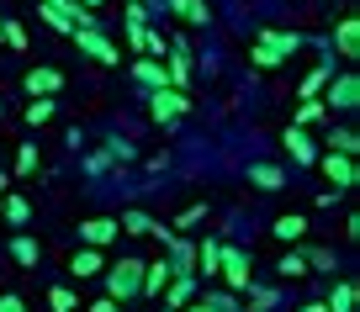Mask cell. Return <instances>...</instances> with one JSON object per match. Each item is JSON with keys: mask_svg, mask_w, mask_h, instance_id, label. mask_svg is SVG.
<instances>
[{"mask_svg": "<svg viewBox=\"0 0 360 312\" xmlns=\"http://www.w3.org/2000/svg\"><path fill=\"white\" fill-rule=\"evenodd\" d=\"M154 112H159V117H180V112H186V96H175V90H159V96H154Z\"/></svg>", "mask_w": 360, "mask_h": 312, "instance_id": "cell-6", "label": "cell"}, {"mask_svg": "<svg viewBox=\"0 0 360 312\" xmlns=\"http://www.w3.org/2000/svg\"><path fill=\"white\" fill-rule=\"evenodd\" d=\"M6 186H11V180H6V175H0V190H6Z\"/></svg>", "mask_w": 360, "mask_h": 312, "instance_id": "cell-23", "label": "cell"}, {"mask_svg": "<svg viewBox=\"0 0 360 312\" xmlns=\"http://www.w3.org/2000/svg\"><path fill=\"white\" fill-rule=\"evenodd\" d=\"M217 254H223V249H217V244H202V270H207V275H212V270H217Z\"/></svg>", "mask_w": 360, "mask_h": 312, "instance_id": "cell-17", "label": "cell"}, {"mask_svg": "<svg viewBox=\"0 0 360 312\" xmlns=\"http://www.w3.org/2000/svg\"><path fill=\"white\" fill-rule=\"evenodd\" d=\"M16 259H22V265H32V259H37V244H32V238H16Z\"/></svg>", "mask_w": 360, "mask_h": 312, "instance_id": "cell-15", "label": "cell"}, {"mask_svg": "<svg viewBox=\"0 0 360 312\" xmlns=\"http://www.w3.org/2000/svg\"><path fill=\"white\" fill-rule=\"evenodd\" d=\"M217 265H223V275L233 280V286H249V259L238 254V249H223V254H217Z\"/></svg>", "mask_w": 360, "mask_h": 312, "instance_id": "cell-2", "label": "cell"}, {"mask_svg": "<svg viewBox=\"0 0 360 312\" xmlns=\"http://www.w3.org/2000/svg\"><path fill=\"white\" fill-rule=\"evenodd\" d=\"M6 217H11V223H27V201L11 196V201H6Z\"/></svg>", "mask_w": 360, "mask_h": 312, "instance_id": "cell-14", "label": "cell"}, {"mask_svg": "<svg viewBox=\"0 0 360 312\" xmlns=\"http://www.w3.org/2000/svg\"><path fill=\"white\" fill-rule=\"evenodd\" d=\"M0 312H27V307H22L16 297H0Z\"/></svg>", "mask_w": 360, "mask_h": 312, "instance_id": "cell-20", "label": "cell"}, {"mask_svg": "<svg viewBox=\"0 0 360 312\" xmlns=\"http://www.w3.org/2000/svg\"><path fill=\"white\" fill-rule=\"evenodd\" d=\"M328 307H334V312H349V307H355V291H349V286H339V291H334V301H328Z\"/></svg>", "mask_w": 360, "mask_h": 312, "instance_id": "cell-11", "label": "cell"}, {"mask_svg": "<svg viewBox=\"0 0 360 312\" xmlns=\"http://www.w3.org/2000/svg\"><path fill=\"white\" fill-rule=\"evenodd\" d=\"M96 270H101V254H75V275H96Z\"/></svg>", "mask_w": 360, "mask_h": 312, "instance_id": "cell-10", "label": "cell"}, {"mask_svg": "<svg viewBox=\"0 0 360 312\" xmlns=\"http://www.w3.org/2000/svg\"><path fill=\"white\" fill-rule=\"evenodd\" d=\"M323 169H328V180H334V186H349V180H355V164H349L345 154H328Z\"/></svg>", "mask_w": 360, "mask_h": 312, "instance_id": "cell-4", "label": "cell"}, {"mask_svg": "<svg viewBox=\"0 0 360 312\" xmlns=\"http://www.w3.org/2000/svg\"><path fill=\"white\" fill-rule=\"evenodd\" d=\"M191 312H212V301H202V307H191Z\"/></svg>", "mask_w": 360, "mask_h": 312, "instance_id": "cell-22", "label": "cell"}, {"mask_svg": "<svg viewBox=\"0 0 360 312\" xmlns=\"http://www.w3.org/2000/svg\"><path fill=\"white\" fill-rule=\"evenodd\" d=\"M249 175L259 180V186H281V169H270V164H259V169H249Z\"/></svg>", "mask_w": 360, "mask_h": 312, "instance_id": "cell-13", "label": "cell"}, {"mask_svg": "<svg viewBox=\"0 0 360 312\" xmlns=\"http://www.w3.org/2000/svg\"><path fill=\"white\" fill-rule=\"evenodd\" d=\"M48 117H53V100H32V106H27V122L32 127H43Z\"/></svg>", "mask_w": 360, "mask_h": 312, "instance_id": "cell-8", "label": "cell"}, {"mask_svg": "<svg viewBox=\"0 0 360 312\" xmlns=\"http://www.w3.org/2000/svg\"><path fill=\"white\" fill-rule=\"evenodd\" d=\"M53 312H75V291L58 286V291H53Z\"/></svg>", "mask_w": 360, "mask_h": 312, "instance_id": "cell-16", "label": "cell"}, {"mask_svg": "<svg viewBox=\"0 0 360 312\" xmlns=\"http://www.w3.org/2000/svg\"><path fill=\"white\" fill-rule=\"evenodd\" d=\"M138 286H143V265H133V259H122V265L112 270V297H133Z\"/></svg>", "mask_w": 360, "mask_h": 312, "instance_id": "cell-1", "label": "cell"}, {"mask_svg": "<svg viewBox=\"0 0 360 312\" xmlns=\"http://www.w3.org/2000/svg\"><path fill=\"white\" fill-rule=\"evenodd\" d=\"M169 280H175V270H169L165 259H159V265H148V270H143V291H165Z\"/></svg>", "mask_w": 360, "mask_h": 312, "instance_id": "cell-5", "label": "cell"}, {"mask_svg": "<svg viewBox=\"0 0 360 312\" xmlns=\"http://www.w3.org/2000/svg\"><path fill=\"white\" fill-rule=\"evenodd\" d=\"M96 312H117V301H96Z\"/></svg>", "mask_w": 360, "mask_h": 312, "instance_id": "cell-21", "label": "cell"}, {"mask_svg": "<svg viewBox=\"0 0 360 312\" xmlns=\"http://www.w3.org/2000/svg\"><path fill=\"white\" fill-rule=\"evenodd\" d=\"M302 270H307V265H302V259H297V254H292V259H281V275H292V280H297V275H302Z\"/></svg>", "mask_w": 360, "mask_h": 312, "instance_id": "cell-19", "label": "cell"}, {"mask_svg": "<svg viewBox=\"0 0 360 312\" xmlns=\"http://www.w3.org/2000/svg\"><path fill=\"white\" fill-rule=\"evenodd\" d=\"M117 228H133V233H154V223H148V217H138V212H127Z\"/></svg>", "mask_w": 360, "mask_h": 312, "instance_id": "cell-12", "label": "cell"}, {"mask_svg": "<svg viewBox=\"0 0 360 312\" xmlns=\"http://www.w3.org/2000/svg\"><path fill=\"white\" fill-rule=\"evenodd\" d=\"M286 143H292V154L302 159V164H313V143H307L302 133H286Z\"/></svg>", "mask_w": 360, "mask_h": 312, "instance_id": "cell-9", "label": "cell"}, {"mask_svg": "<svg viewBox=\"0 0 360 312\" xmlns=\"http://www.w3.org/2000/svg\"><path fill=\"white\" fill-rule=\"evenodd\" d=\"M117 233H122V228H117V223H106V217H96V223H85V228H79V238H85V244H112Z\"/></svg>", "mask_w": 360, "mask_h": 312, "instance_id": "cell-3", "label": "cell"}, {"mask_svg": "<svg viewBox=\"0 0 360 312\" xmlns=\"http://www.w3.org/2000/svg\"><path fill=\"white\" fill-rule=\"evenodd\" d=\"M302 233H307V217H281V223H276V238H286V244L302 238Z\"/></svg>", "mask_w": 360, "mask_h": 312, "instance_id": "cell-7", "label": "cell"}, {"mask_svg": "<svg viewBox=\"0 0 360 312\" xmlns=\"http://www.w3.org/2000/svg\"><path fill=\"white\" fill-rule=\"evenodd\" d=\"M27 85H32V96H37V90H53V85H58V74H32Z\"/></svg>", "mask_w": 360, "mask_h": 312, "instance_id": "cell-18", "label": "cell"}]
</instances>
